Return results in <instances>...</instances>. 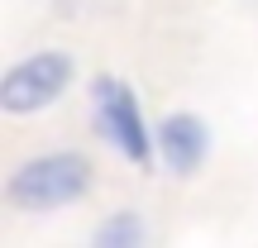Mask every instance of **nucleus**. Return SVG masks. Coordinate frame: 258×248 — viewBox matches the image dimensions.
<instances>
[{
  "mask_svg": "<svg viewBox=\"0 0 258 248\" xmlns=\"http://www.w3.org/2000/svg\"><path fill=\"white\" fill-rule=\"evenodd\" d=\"M206 143L211 138H206V124L196 115H167L158 124V153H163V162L177 177H191L206 162Z\"/></svg>",
  "mask_w": 258,
  "mask_h": 248,
  "instance_id": "20e7f679",
  "label": "nucleus"
},
{
  "mask_svg": "<svg viewBox=\"0 0 258 248\" xmlns=\"http://www.w3.org/2000/svg\"><path fill=\"white\" fill-rule=\"evenodd\" d=\"M139 239H144V220L139 215H115V220H105L101 229H96V243L101 248H134Z\"/></svg>",
  "mask_w": 258,
  "mask_h": 248,
  "instance_id": "39448f33",
  "label": "nucleus"
},
{
  "mask_svg": "<svg viewBox=\"0 0 258 248\" xmlns=\"http://www.w3.org/2000/svg\"><path fill=\"white\" fill-rule=\"evenodd\" d=\"M86 186H91V162L82 153H43L15 167L5 201L15 210H57V205L86 196Z\"/></svg>",
  "mask_w": 258,
  "mask_h": 248,
  "instance_id": "f257e3e1",
  "label": "nucleus"
},
{
  "mask_svg": "<svg viewBox=\"0 0 258 248\" xmlns=\"http://www.w3.org/2000/svg\"><path fill=\"white\" fill-rule=\"evenodd\" d=\"M72 81V57L67 53H34L24 62H15L5 76H0V105L10 115H34L43 105H53L57 96Z\"/></svg>",
  "mask_w": 258,
  "mask_h": 248,
  "instance_id": "f03ea898",
  "label": "nucleus"
},
{
  "mask_svg": "<svg viewBox=\"0 0 258 248\" xmlns=\"http://www.w3.org/2000/svg\"><path fill=\"white\" fill-rule=\"evenodd\" d=\"M91 91H96V124H101V134L120 148L129 162H148L153 138H148V129H144L134 91H129L124 81H115V76H101Z\"/></svg>",
  "mask_w": 258,
  "mask_h": 248,
  "instance_id": "7ed1b4c3",
  "label": "nucleus"
}]
</instances>
